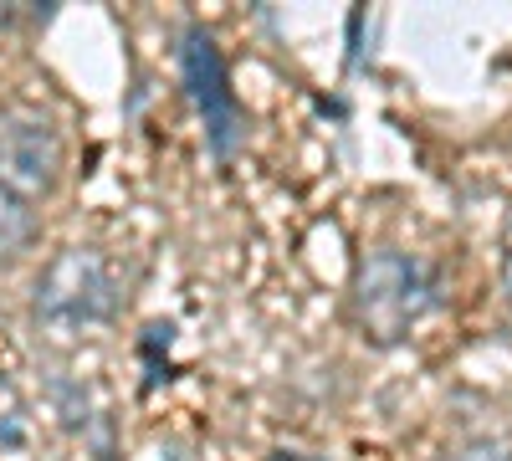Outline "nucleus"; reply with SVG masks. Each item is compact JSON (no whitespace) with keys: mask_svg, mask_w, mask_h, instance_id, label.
Returning <instances> with one entry per match:
<instances>
[{"mask_svg":"<svg viewBox=\"0 0 512 461\" xmlns=\"http://www.w3.org/2000/svg\"><path fill=\"white\" fill-rule=\"evenodd\" d=\"M441 282L410 251H369L354 277V318L364 339L374 344H400L405 333L436 308Z\"/></svg>","mask_w":512,"mask_h":461,"instance_id":"obj_1","label":"nucleus"},{"mask_svg":"<svg viewBox=\"0 0 512 461\" xmlns=\"http://www.w3.org/2000/svg\"><path fill=\"white\" fill-rule=\"evenodd\" d=\"M118 308V272L98 246H62L36 282V323L57 333L93 328Z\"/></svg>","mask_w":512,"mask_h":461,"instance_id":"obj_2","label":"nucleus"},{"mask_svg":"<svg viewBox=\"0 0 512 461\" xmlns=\"http://www.w3.org/2000/svg\"><path fill=\"white\" fill-rule=\"evenodd\" d=\"M180 67H185V88L205 118V139L216 149V159H231L236 139H241V103L231 93V77H226V57L221 47L210 41L200 26L185 31V47H180Z\"/></svg>","mask_w":512,"mask_h":461,"instance_id":"obj_3","label":"nucleus"},{"mask_svg":"<svg viewBox=\"0 0 512 461\" xmlns=\"http://www.w3.org/2000/svg\"><path fill=\"white\" fill-rule=\"evenodd\" d=\"M57 175H62V139L52 123L36 113L0 118V190L31 205L57 190Z\"/></svg>","mask_w":512,"mask_h":461,"instance_id":"obj_4","label":"nucleus"},{"mask_svg":"<svg viewBox=\"0 0 512 461\" xmlns=\"http://www.w3.org/2000/svg\"><path fill=\"white\" fill-rule=\"evenodd\" d=\"M31 236H36V211L21 195L0 190V267H11L21 251L31 246Z\"/></svg>","mask_w":512,"mask_h":461,"instance_id":"obj_5","label":"nucleus"},{"mask_svg":"<svg viewBox=\"0 0 512 461\" xmlns=\"http://www.w3.org/2000/svg\"><path fill=\"white\" fill-rule=\"evenodd\" d=\"M26 441H31V410L11 380H0V461L26 451Z\"/></svg>","mask_w":512,"mask_h":461,"instance_id":"obj_6","label":"nucleus"},{"mask_svg":"<svg viewBox=\"0 0 512 461\" xmlns=\"http://www.w3.org/2000/svg\"><path fill=\"white\" fill-rule=\"evenodd\" d=\"M446 461H512V451L502 441H472V446H456Z\"/></svg>","mask_w":512,"mask_h":461,"instance_id":"obj_7","label":"nucleus"},{"mask_svg":"<svg viewBox=\"0 0 512 461\" xmlns=\"http://www.w3.org/2000/svg\"><path fill=\"white\" fill-rule=\"evenodd\" d=\"M502 277H507V292H512V231H507V246H502Z\"/></svg>","mask_w":512,"mask_h":461,"instance_id":"obj_8","label":"nucleus"}]
</instances>
